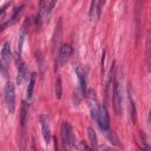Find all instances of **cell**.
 I'll list each match as a JSON object with an SVG mask.
<instances>
[{"mask_svg": "<svg viewBox=\"0 0 151 151\" xmlns=\"http://www.w3.org/2000/svg\"><path fill=\"white\" fill-rule=\"evenodd\" d=\"M22 9H24V5H20L19 7H15V8H14V13H13V15H12V21H11V24H14V22L18 20V17L21 14Z\"/></svg>", "mask_w": 151, "mask_h": 151, "instance_id": "7402d4cb", "label": "cell"}, {"mask_svg": "<svg viewBox=\"0 0 151 151\" xmlns=\"http://www.w3.org/2000/svg\"><path fill=\"white\" fill-rule=\"evenodd\" d=\"M100 130L103 132H109V129H110V120H109V113H107V109H106V105H101L99 106V112H98V118H97V122H96Z\"/></svg>", "mask_w": 151, "mask_h": 151, "instance_id": "5b68a950", "label": "cell"}, {"mask_svg": "<svg viewBox=\"0 0 151 151\" xmlns=\"http://www.w3.org/2000/svg\"><path fill=\"white\" fill-rule=\"evenodd\" d=\"M113 79H114V71H113V64H112V66L109 71V74H107V80H106V97H109L110 88L113 85Z\"/></svg>", "mask_w": 151, "mask_h": 151, "instance_id": "e0dca14e", "label": "cell"}, {"mask_svg": "<svg viewBox=\"0 0 151 151\" xmlns=\"http://www.w3.org/2000/svg\"><path fill=\"white\" fill-rule=\"evenodd\" d=\"M87 137H88V140H90V144L92 145V147H96L98 145V139H97V134H96L93 127H91V126L87 127Z\"/></svg>", "mask_w": 151, "mask_h": 151, "instance_id": "ac0fdd59", "label": "cell"}, {"mask_svg": "<svg viewBox=\"0 0 151 151\" xmlns=\"http://www.w3.org/2000/svg\"><path fill=\"white\" fill-rule=\"evenodd\" d=\"M71 53H72L71 45H68V44L61 45L60 48H59V52H58V64L60 66L66 65V63L68 61V59L71 57Z\"/></svg>", "mask_w": 151, "mask_h": 151, "instance_id": "ba28073f", "label": "cell"}, {"mask_svg": "<svg viewBox=\"0 0 151 151\" xmlns=\"http://www.w3.org/2000/svg\"><path fill=\"white\" fill-rule=\"evenodd\" d=\"M76 74H77V77H78L81 92H83L84 96H86V93H87V79H86V73H85L84 68L78 65V66L76 67Z\"/></svg>", "mask_w": 151, "mask_h": 151, "instance_id": "9c48e42d", "label": "cell"}, {"mask_svg": "<svg viewBox=\"0 0 151 151\" xmlns=\"http://www.w3.org/2000/svg\"><path fill=\"white\" fill-rule=\"evenodd\" d=\"M26 77V66L25 63L21 60L20 55H18V73H17V84L20 86Z\"/></svg>", "mask_w": 151, "mask_h": 151, "instance_id": "8fae6325", "label": "cell"}, {"mask_svg": "<svg viewBox=\"0 0 151 151\" xmlns=\"http://www.w3.org/2000/svg\"><path fill=\"white\" fill-rule=\"evenodd\" d=\"M86 97H87V100H88V104H90V110H91L92 119L97 122L98 112H99V105H98V103H97V97H96L94 90H92V88L87 90Z\"/></svg>", "mask_w": 151, "mask_h": 151, "instance_id": "52a82bcc", "label": "cell"}, {"mask_svg": "<svg viewBox=\"0 0 151 151\" xmlns=\"http://www.w3.org/2000/svg\"><path fill=\"white\" fill-rule=\"evenodd\" d=\"M5 100L9 114H13L15 110V88H14V84L11 81H8L5 86Z\"/></svg>", "mask_w": 151, "mask_h": 151, "instance_id": "277c9868", "label": "cell"}, {"mask_svg": "<svg viewBox=\"0 0 151 151\" xmlns=\"http://www.w3.org/2000/svg\"><path fill=\"white\" fill-rule=\"evenodd\" d=\"M60 137H61V142L65 146H67V147L76 146V139H74V136H73V130H72V126L70 125L68 122H63L61 123Z\"/></svg>", "mask_w": 151, "mask_h": 151, "instance_id": "3957f363", "label": "cell"}, {"mask_svg": "<svg viewBox=\"0 0 151 151\" xmlns=\"http://www.w3.org/2000/svg\"><path fill=\"white\" fill-rule=\"evenodd\" d=\"M57 1H58V0H51V2L48 4V6L46 7V12H45V18H46V20H48V18L51 17V14H52V12H53V9H54V7H55Z\"/></svg>", "mask_w": 151, "mask_h": 151, "instance_id": "ffe728a7", "label": "cell"}, {"mask_svg": "<svg viewBox=\"0 0 151 151\" xmlns=\"http://www.w3.org/2000/svg\"><path fill=\"white\" fill-rule=\"evenodd\" d=\"M61 39H63V18H59L53 32L52 37V55L55 61V71H57V64H58V52L61 46Z\"/></svg>", "mask_w": 151, "mask_h": 151, "instance_id": "7a4b0ae2", "label": "cell"}, {"mask_svg": "<svg viewBox=\"0 0 151 151\" xmlns=\"http://www.w3.org/2000/svg\"><path fill=\"white\" fill-rule=\"evenodd\" d=\"M104 64H105V51H103V58H101V71H104Z\"/></svg>", "mask_w": 151, "mask_h": 151, "instance_id": "4316f807", "label": "cell"}, {"mask_svg": "<svg viewBox=\"0 0 151 151\" xmlns=\"http://www.w3.org/2000/svg\"><path fill=\"white\" fill-rule=\"evenodd\" d=\"M0 74H2L4 77L7 76V67L5 66V63L2 61L1 58H0Z\"/></svg>", "mask_w": 151, "mask_h": 151, "instance_id": "d4e9b609", "label": "cell"}, {"mask_svg": "<svg viewBox=\"0 0 151 151\" xmlns=\"http://www.w3.org/2000/svg\"><path fill=\"white\" fill-rule=\"evenodd\" d=\"M11 5V2H7L6 5H4L1 8H0V22H1V20H2V18L5 17V13H6V8L8 7Z\"/></svg>", "mask_w": 151, "mask_h": 151, "instance_id": "484cf974", "label": "cell"}, {"mask_svg": "<svg viewBox=\"0 0 151 151\" xmlns=\"http://www.w3.org/2000/svg\"><path fill=\"white\" fill-rule=\"evenodd\" d=\"M146 60H147V67L150 65V34H147L146 40Z\"/></svg>", "mask_w": 151, "mask_h": 151, "instance_id": "cb8c5ba5", "label": "cell"}, {"mask_svg": "<svg viewBox=\"0 0 151 151\" xmlns=\"http://www.w3.org/2000/svg\"><path fill=\"white\" fill-rule=\"evenodd\" d=\"M27 117H28V104L27 101H22L21 105V113H20V123H21V127L25 129L26 123H27Z\"/></svg>", "mask_w": 151, "mask_h": 151, "instance_id": "9a60e30c", "label": "cell"}, {"mask_svg": "<svg viewBox=\"0 0 151 151\" xmlns=\"http://www.w3.org/2000/svg\"><path fill=\"white\" fill-rule=\"evenodd\" d=\"M28 24H29V19L25 18L22 25H21V29H20V34H19V41H18V55L21 54V50H22V44L25 40V37L27 34V28H28Z\"/></svg>", "mask_w": 151, "mask_h": 151, "instance_id": "30bf717a", "label": "cell"}, {"mask_svg": "<svg viewBox=\"0 0 151 151\" xmlns=\"http://www.w3.org/2000/svg\"><path fill=\"white\" fill-rule=\"evenodd\" d=\"M97 5H98V0H91V5H90V19L92 20L94 18V13L97 11Z\"/></svg>", "mask_w": 151, "mask_h": 151, "instance_id": "603a6c76", "label": "cell"}, {"mask_svg": "<svg viewBox=\"0 0 151 151\" xmlns=\"http://www.w3.org/2000/svg\"><path fill=\"white\" fill-rule=\"evenodd\" d=\"M39 122H40V126H41V133L44 137V140L46 144L51 143L52 139V134H51V126H50V118L47 114L42 113L39 117Z\"/></svg>", "mask_w": 151, "mask_h": 151, "instance_id": "8992f818", "label": "cell"}, {"mask_svg": "<svg viewBox=\"0 0 151 151\" xmlns=\"http://www.w3.org/2000/svg\"><path fill=\"white\" fill-rule=\"evenodd\" d=\"M129 104H130L129 106H130V117H131V122H132V124H136V122H137V109H136V103H134V100H133V98H132L130 91H129Z\"/></svg>", "mask_w": 151, "mask_h": 151, "instance_id": "4fadbf2b", "label": "cell"}, {"mask_svg": "<svg viewBox=\"0 0 151 151\" xmlns=\"http://www.w3.org/2000/svg\"><path fill=\"white\" fill-rule=\"evenodd\" d=\"M61 90H63L61 88V78L58 77L55 80V97H57V99L61 98V92H63Z\"/></svg>", "mask_w": 151, "mask_h": 151, "instance_id": "44dd1931", "label": "cell"}, {"mask_svg": "<svg viewBox=\"0 0 151 151\" xmlns=\"http://www.w3.org/2000/svg\"><path fill=\"white\" fill-rule=\"evenodd\" d=\"M35 58H37V64H38V67H39V72L42 76L44 74V71H45V59H44L42 52L40 50H37L35 51Z\"/></svg>", "mask_w": 151, "mask_h": 151, "instance_id": "2e32d148", "label": "cell"}, {"mask_svg": "<svg viewBox=\"0 0 151 151\" xmlns=\"http://www.w3.org/2000/svg\"><path fill=\"white\" fill-rule=\"evenodd\" d=\"M112 92H113V107H114L116 114L120 116L123 110V68L122 66H119L116 72L113 85H112Z\"/></svg>", "mask_w": 151, "mask_h": 151, "instance_id": "6da1fadb", "label": "cell"}, {"mask_svg": "<svg viewBox=\"0 0 151 151\" xmlns=\"http://www.w3.org/2000/svg\"><path fill=\"white\" fill-rule=\"evenodd\" d=\"M35 78H37V74L33 72V73L29 76V81H28L27 90H26V97H27V100H31V99H32V97H33V90H34Z\"/></svg>", "mask_w": 151, "mask_h": 151, "instance_id": "5bb4252c", "label": "cell"}, {"mask_svg": "<svg viewBox=\"0 0 151 151\" xmlns=\"http://www.w3.org/2000/svg\"><path fill=\"white\" fill-rule=\"evenodd\" d=\"M1 59H2V61L5 63V65H7V64H9V61H11V59H12V51H11V45H9V42H5L4 44V46H2V50H1V57H0Z\"/></svg>", "mask_w": 151, "mask_h": 151, "instance_id": "7c38bea8", "label": "cell"}, {"mask_svg": "<svg viewBox=\"0 0 151 151\" xmlns=\"http://www.w3.org/2000/svg\"><path fill=\"white\" fill-rule=\"evenodd\" d=\"M46 2H47V0H39V7H38V15H37V24H39L40 22V17H41V14H42V12H44V9L46 8Z\"/></svg>", "mask_w": 151, "mask_h": 151, "instance_id": "d6986e66", "label": "cell"}]
</instances>
